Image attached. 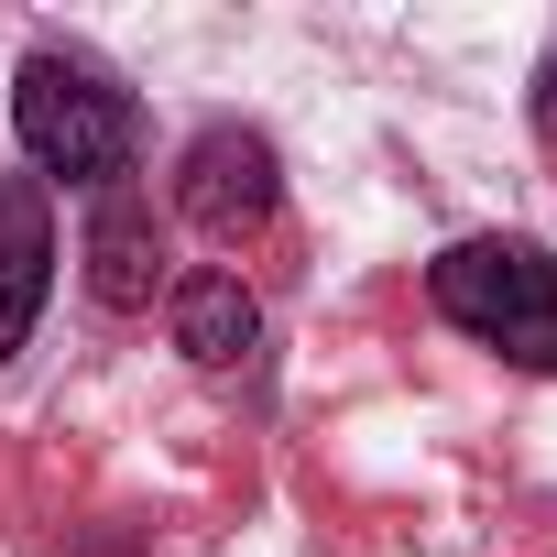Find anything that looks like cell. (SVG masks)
Masks as SVG:
<instances>
[{
  "label": "cell",
  "instance_id": "7",
  "mask_svg": "<svg viewBox=\"0 0 557 557\" xmlns=\"http://www.w3.org/2000/svg\"><path fill=\"white\" fill-rule=\"evenodd\" d=\"M535 132H546V143H557V55H546V66H535Z\"/></svg>",
  "mask_w": 557,
  "mask_h": 557
},
{
  "label": "cell",
  "instance_id": "4",
  "mask_svg": "<svg viewBox=\"0 0 557 557\" xmlns=\"http://www.w3.org/2000/svg\"><path fill=\"white\" fill-rule=\"evenodd\" d=\"M88 296L110 307V318H132V307H153V285H164V230H153V197H132V186H110L99 208H88Z\"/></svg>",
  "mask_w": 557,
  "mask_h": 557
},
{
  "label": "cell",
  "instance_id": "3",
  "mask_svg": "<svg viewBox=\"0 0 557 557\" xmlns=\"http://www.w3.org/2000/svg\"><path fill=\"white\" fill-rule=\"evenodd\" d=\"M175 208L208 230V240H251L273 208H285V153H273L251 121H208L175 164Z\"/></svg>",
  "mask_w": 557,
  "mask_h": 557
},
{
  "label": "cell",
  "instance_id": "5",
  "mask_svg": "<svg viewBox=\"0 0 557 557\" xmlns=\"http://www.w3.org/2000/svg\"><path fill=\"white\" fill-rule=\"evenodd\" d=\"M45 285H55V208L34 175L0 186V361H12L45 318Z\"/></svg>",
  "mask_w": 557,
  "mask_h": 557
},
{
  "label": "cell",
  "instance_id": "1",
  "mask_svg": "<svg viewBox=\"0 0 557 557\" xmlns=\"http://www.w3.org/2000/svg\"><path fill=\"white\" fill-rule=\"evenodd\" d=\"M12 132H23L34 186L66 175V186H99V197H110V186L143 164V110H132V88H121L110 66H88V55H23V77H12Z\"/></svg>",
  "mask_w": 557,
  "mask_h": 557
},
{
  "label": "cell",
  "instance_id": "2",
  "mask_svg": "<svg viewBox=\"0 0 557 557\" xmlns=\"http://www.w3.org/2000/svg\"><path fill=\"white\" fill-rule=\"evenodd\" d=\"M426 296L448 329H470L481 350H503L513 372H557V251L535 240H448L426 262Z\"/></svg>",
  "mask_w": 557,
  "mask_h": 557
},
{
  "label": "cell",
  "instance_id": "6",
  "mask_svg": "<svg viewBox=\"0 0 557 557\" xmlns=\"http://www.w3.org/2000/svg\"><path fill=\"white\" fill-rule=\"evenodd\" d=\"M164 318H175V350L197 372H240L251 339H262V296L240 285V273H186V285L164 296Z\"/></svg>",
  "mask_w": 557,
  "mask_h": 557
}]
</instances>
